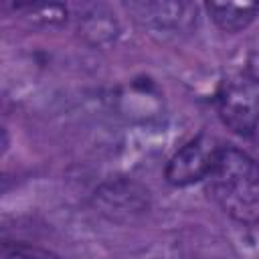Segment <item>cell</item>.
<instances>
[{"mask_svg": "<svg viewBox=\"0 0 259 259\" xmlns=\"http://www.w3.org/2000/svg\"><path fill=\"white\" fill-rule=\"evenodd\" d=\"M206 192L237 223L259 225V164L243 150L223 146Z\"/></svg>", "mask_w": 259, "mask_h": 259, "instance_id": "1", "label": "cell"}, {"mask_svg": "<svg viewBox=\"0 0 259 259\" xmlns=\"http://www.w3.org/2000/svg\"><path fill=\"white\" fill-rule=\"evenodd\" d=\"M221 121L237 136L259 142V77L247 71L225 77L214 93Z\"/></svg>", "mask_w": 259, "mask_h": 259, "instance_id": "2", "label": "cell"}, {"mask_svg": "<svg viewBox=\"0 0 259 259\" xmlns=\"http://www.w3.org/2000/svg\"><path fill=\"white\" fill-rule=\"evenodd\" d=\"M223 146L210 134H198L180 146L164 168V178L168 184L182 188L194 182L206 180L212 172Z\"/></svg>", "mask_w": 259, "mask_h": 259, "instance_id": "3", "label": "cell"}, {"mask_svg": "<svg viewBox=\"0 0 259 259\" xmlns=\"http://www.w3.org/2000/svg\"><path fill=\"white\" fill-rule=\"evenodd\" d=\"M148 192L127 180H111L99 186L95 200L101 206V212H107L111 219L119 221L121 217L132 219L148 206Z\"/></svg>", "mask_w": 259, "mask_h": 259, "instance_id": "4", "label": "cell"}, {"mask_svg": "<svg viewBox=\"0 0 259 259\" xmlns=\"http://www.w3.org/2000/svg\"><path fill=\"white\" fill-rule=\"evenodd\" d=\"M204 8L223 32H241L259 14V2H206Z\"/></svg>", "mask_w": 259, "mask_h": 259, "instance_id": "5", "label": "cell"}, {"mask_svg": "<svg viewBox=\"0 0 259 259\" xmlns=\"http://www.w3.org/2000/svg\"><path fill=\"white\" fill-rule=\"evenodd\" d=\"M127 8L136 14V18H142L144 22L166 26L180 20V14L184 10V4H170V2H134L127 4Z\"/></svg>", "mask_w": 259, "mask_h": 259, "instance_id": "6", "label": "cell"}, {"mask_svg": "<svg viewBox=\"0 0 259 259\" xmlns=\"http://www.w3.org/2000/svg\"><path fill=\"white\" fill-rule=\"evenodd\" d=\"M0 259H63V257L32 243L4 241L0 245Z\"/></svg>", "mask_w": 259, "mask_h": 259, "instance_id": "7", "label": "cell"}, {"mask_svg": "<svg viewBox=\"0 0 259 259\" xmlns=\"http://www.w3.org/2000/svg\"><path fill=\"white\" fill-rule=\"evenodd\" d=\"M127 259H176L172 255V251L168 247H162V245H152L150 249H144V251H138L134 253L132 257Z\"/></svg>", "mask_w": 259, "mask_h": 259, "instance_id": "8", "label": "cell"}]
</instances>
